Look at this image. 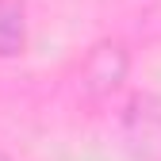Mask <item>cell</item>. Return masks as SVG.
<instances>
[{
    "instance_id": "6da1fadb",
    "label": "cell",
    "mask_w": 161,
    "mask_h": 161,
    "mask_svg": "<svg viewBox=\"0 0 161 161\" xmlns=\"http://www.w3.org/2000/svg\"><path fill=\"white\" fill-rule=\"evenodd\" d=\"M27 46V15L19 0H0V58H15Z\"/></svg>"
},
{
    "instance_id": "7a4b0ae2",
    "label": "cell",
    "mask_w": 161,
    "mask_h": 161,
    "mask_svg": "<svg viewBox=\"0 0 161 161\" xmlns=\"http://www.w3.org/2000/svg\"><path fill=\"white\" fill-rule=\"evenodd\" d=\"M0 161H8V157H4V153H0Z\"/></svg>"
}]
</instances>
